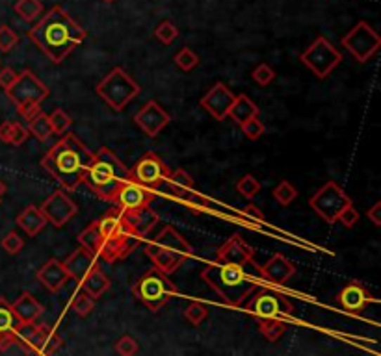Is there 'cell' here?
<instances>
[{
    "mask_svg": "<svg viewBox=\"0 0 381 356\" xmlns=\"http://www.w3.org/2000/svg\"><path fill=\"white\" fill-rule=\"evenodd\" d=\"M255 115H259V106H257L247 95H236L233 104H231L229 115H227V117L233 119L236 124H242L244 121H247V119L255 117Z\"/></svg>",
    "mask_w": 381,
    "mask_h": 356,
    "instance_id": "cell-31",
    "label": "cell"
},
{
    "mask_svg": "<svg viewBox=\"0 0 381 356\" xmlns=\"http://www.w3.org/2000/svg\"><path fill=\"white\" fill-rule=\"evenodd\" d=\"M36 279L39 280V284L43 288L51 291V294H58L60 289H63L67 286V282L71 280V275L65 269L63 262L56 258H51L43 263L41 268L37 269Z\"/></svg>",
    "mask_w": 381,
    "mask_h": 356,
    "instance_id": "cell-21",
    "label": "cell"
},
{
    "mask_svg": "<svg viewBox=\"0 0 381 356\" xmlns=\"http://www.w3.org/2000/svg\"><path fill=\"white\" fill-rule=\"evenodd\" d=\"M273 199H276L279 204H283V206H288L290 202L298 199V190L288 180H281L273 187Z\"/></svg>",
    "mask_w": 381,
    "mask_h": 356,
    "instance_id": "cell-38",
    "label": "cell"
},
{
    "mask_svg": "<svg viewBox=\"0 0 381 356\" xmlns=\"http://www.w3.org/2000/svg\"><path fill=\"white\" fill-rule=\"evenodd\" d=\"M41 212L47 217V223L56 228H62L79 213V206L69 197V191L56 190L45 199V202L41 204Z\"/></svg>",
    "mask_w": 381,
    "mask_h": 356,
    "instance_id": "cell-16",
    "label": "cell"
},
{
    "mask_svg": "<svg viewBox=\"0 0 381 356\" xmlns=\"http://www.w3.org/2000/svg\"><path fill=\"white\" fill-rule=\"evenodd\" d=\"M299 62L313 72L314 77L324 80L342 62V54L328 37L318 36L305 51L299 54Z\"/></svg>",
    "mask_w": 381,
    "mask_h": 356,
    "instance_id": "cell-11",
    "label": "cell"
},
{
    "mask_svg": "<svg viewBox=\"0 0 381 356\" xmlns=\"http://www.w3.org/2000/svg\"><path fill=\"white\" fill-rule=\"evenodd\" d=\"M13 312H15L17 319L19 323H34L43 315L45 308L39 301L30 294V291H25V294L19 295V299L11 305Z\"/></svg>",
    "mask_w": 381,
    "mask_h": 356,
    "instance_id": "cell-27",
    "label": "cell"
},
{
    "mask_svg": "<svg viewBox=\"0 0 381 356\" xmlns=\"http://www.w3.org/2000/svg\"><path fill=\"white\" fill-rule=\"evenodd\" d=\"M0 245H2V249H4L6 253L13 256V254L21 253L22 247H25V239H22V237L17 232H8L4 237H2Z\"/></svg>",
    "mask_w": 381,
    "mask_h": 356,
    "instance_id": "cell-47",
    "label": "cell"
},
{
    "mask_svg": "<svg viewBox=\"0 0 381 356\" xmlns=\"http://www.w3.org/2000/svg\"><path fill=\"white\" fill-rule=\"evenodd\" d=\"M127 180H131V171L120 160V156L108 147H101L93 152V160L89 164L84 184L99 197L101 201L114 202L115 193Z\"/></svg>",
    "mask_w": 381,
    "mask_h": 356,
    "instance_id": "cell-5",
    "label": "cell"
},
{
    "mask_svg": "<svg viewBox=\"0 0 381 356\" xmlns=\"http://www.w3.org/2000/svg\"><path fill=\"white\" fill-rule=\"evenodd\" d=\"M309 204L314 210V213L322 217L328 225H335L339 219V213L348 204H351V197L342 190L340 184L329 180L311 197Z\"/></svg>",
    "mask_w": 381,
    "mask_h": 356,
    "instance_id": "cell-12",
    "label": "cell"
},
{
    "mask_svg": "<svg viewBox=\"0 0 381 356\" xmlns=\"http://www.w3.org/2000/svg\"><path fill=\"white\" fill-rule=\"evenodd\" d=\"M95 93L120 114L140 95V86L125 69L114 67L95 86Z\"/></svg>",
    "mask_w": 381,
    "mask_h": 356,
    "instance_id": "cell-8",
    "label": "cell"
},
{
    "mask_svg": "<svg viewBox=\"0 0 381 356\" xmlns=\"http://www.w3.org/2000/svg\"><path fill=\"white\" fill-rule=\"evenodd\" d=\"M216 262L235 263V265H250L255 268V251L242 239L240 234H233L221 247L216 251Z\"/></svg>",
    "mask_w": 381,
    "mask_h": 356,
    "instance_id": "cell-18",
    "label": "cell"
},
{
    "mask_svg": "<svg viewBox=\"0 0 381 356\" xmlns=\"http://www.w3.org/2000/svg\"><path fill=\"white\" fill-rule=\"evenodd\" d=\"M242 216L247 217V219H253V221H259V223H262L264 219H266V216L262 213L261 208L255 206V204H247V206L242 210Z\"/></svg>",
    "mask_w": 381,
    "mask_h": 356,
    "instance_id": "cell-50",
    "label": "cell"
},
{
    "mask_svg": "<svg viewBox=\"0 0 381 356\" xmlns=\"http://www.w3.org/2000/svg\"><path fill=\"white\" fill-rule=\"evenodd\" d=\"M103 2H106V4H112V2H115V0H103Z\"/></svg>",
    "mask_w": 381,
    "mask_h": 356,
    "instance_id": "cell-53",
    "label": "cell"
},
{
    "mask_svg": "<svg viewBox=\"0 0 381 356\" xmlns=\"http://www.w3.org/2000/svg\"><path fill=\"white\" fill-rule=\"evenodd\" d=\"M173 62H175V65H177V67L181 69V71L190 72L199 65V56L192 51V48L184 47V48H181V51H179L177 54H175Z\"/></svg>",
    "mask_w": 381,
    "mask_h": 356,
    "instance_id": "cell-37",
    "label": "cell"
},
{
    "mask_svg": "<svg viewBox=\"0 0 381 356\" xmlns=\"http://www.w3.org/2000/svg\"><path fill=\"white\" fill-rule=\"evenodd\" d=\"M259 273L264 280L272 282V284H285L288 280L292 279L296 273V265L285 256V254H272L264 265L259 268Z\"/></svg>",
    "mask_w": 381,
    "mask_h": 356,
    "instance_id": "cell-23",
    "label": "cell"
},
{
    "mask_svg": "<svg viewBox=\"0 0 381 356\" xmlns=\"http://www.w3.org/2000/svg\"><path fill=\"white\" fill-rule=\"evenodd\" d=\"M114 347H115V352L121 356H134V355H138V351H140L138 341L129 334L121 336L120 340L114 343Z\"/></svg>",
    "mask_w": 381,
    "mask_h": 356,
    "instance_id": "cell-45",
    "label": "cell"
},
{
    "mask_svg": "<svg viewBox=\"0 0 381 356\" xmlns=\"http://www.w3.org/2000/svg\"><path fill=\"white\" fill-rule=\"evenodd\" d=\"M28 132H30L37 141H47L51 136H54L53 124H51V119L47 114H43L41 110L37 112L36 115H32L28 119Z\"/></svg>",
    "mask_w": 381,
    "mask_h": 356,
    "instance_id": "cell-33",
    "label": "cell"
},
{
    "mask_svg": "<svg viewBox=\"0 0 381 356\" xmlns=\"http://www.w3.org/2000/svg\"><path fill=\"white\" fill-rule=\"evenodd\" d=\"M245 310L251 312L255 319H264V317H292L294 306L292 303L279 291L273 289H261L255 295L251 294L247 297Z\"/></svg>",
    "mask_w": 381,
    "mask_h": 356,
    "instance_id": "cell-13",
    "label": "cell"
},
{
    "mask_svg": "<svg viewBox=\"0 0 381 356\" xmlns=\"http://www.w3.org/2000/svg\"><path fill=\"white\" fill-rule=\"evenodd\" d=\"M184 317H186V321H190L192 325L198 327L209 317V308L201 305V303H190V305L186 306V310H184Z\"/></svg>",
    "mask_w": 381,
    "mask_h": 356,
    "instance_id": "cell-42",
    "label": "cell"
},
{
    "mask_svg": "<svg viewBox=\"0 0 381 356\" xmlns=\"http://www.w3.org/2000/svg\"><path fill=\"white\" fill-rule=\"evenodd\" d=\"M261 265L250 268V265H235V263L212 262L201 271V279L209 286L214 294L219 295V299L229 306H242L253 291L259 288Z\"/></svg>",
    "mask_w": 381,
    "mask_h": 356,
    "instance_id": "cell-3",
    "label": "cell"
},
{
    "mask_svg": "<svg viewBox=\"0 0 381 356\" xmlns=\"http://www.w3.org/2000/svg\"><path fill=\"white\" fill-rule=\"evenodd\" d=\"M19 43V36L13 28L8 25L0 26V52H10L17 47Z\"/></svg>",
    "mask_w": 381,
    "mask_h": 356,
    "instance_id": "cell-46",
    "label": "cell"
},
{
    "mask_svg": "<svg viewBox=\"0 0 381 356\" xmlns=\"http://www.w3.org/2000/svg\"><path fill=\"white\" fill-rule=\"evenodd\" d=\"M359 210L354 206V202L351 204H348V206L342 210V212L339 213V219L337 221L340 223V225H344L346 228H354L357 223H359Z\"/></svg>",
    "mask_w": 381,
    "mask_h": 356,
    "instance_id": "cell-48",
    "label": "cell"
},
{
    "mask_svg": "<svg viewBox=\"0 0 381 356\" xmlns=\"http://www.w3.org/2000/svg\"><path fill=\"white\" fill-rule=\"evenodd\" d=\"M153 201H155L153 190H147V187L140 186L136 182L127 180L125 184L117 190L112 204L121 208L123 212H129V210H136V208L141 206H149Z\"/></svg>",
    "mask_w": 381,
    "mask_h": 356,
    "instance_id": "cell-19",
    "label": "cell"
},
{
    "mask_svg": "<svg viewBox=\"0 0 381 356\" xmlns=\"http://www.w3.org/2000/svg\"><path fill=\"white\" fill-rule=\"evenodd\" d=\"M125 217L132 232L140 237H146L147 234L151 232L153 228L160 223V217H158V213L155 212L151 206H141L136 208V210H129V212H125Z\"/></svg>",
    "mask_w": 381,
    "mask_h": 356,
    "instance_id": "cell-26",
    "label": "cell"
},
{
    "mask_svg": "<svg viewBox=\"0 0 381 356\" xmlns=\"http://www.w3.org/2000/svg\"><path fill=\"white\" fill-rule=\"evenodd\" d=\"M175 291H177L175 284L167 279L166 273L157 268L146 271L136 280V284L132 286L134 299L147 306L151 312H158L160 308H164L175 295Z\"/></svg>",
    "mask_w": 381,
    "mask_h": 356,
    "instance_id": "cell-9",
    "label": "cell"
},
{
    "mask_svg": "<svg viewBox=\"0 0 381 356\" xmlns=\"http://www.w3.org/2000/svg\"><path fill=\"white\" fill-rule=\"evenodd\" d=\"M79 286L84 291H88L93 299H99V297H103V295L110 289V279L101 271L99 265H95V268L86 275V279H84Z\"/></svg>",
    "mask_w": 381,
    "mask_h": 356,
    "instance_id": "cell-30",
    "label": "cell"
},
{
    "mask_svg": "<svg viewBox=\"0 0 381 356\" xmlns=\"http://www.w3.org/2000/svg\"><path fill=\"white\" fill-rule=\"evenodd\" d=\"M342 47L359 63H366L381 47V37L366 21H359L342 37Z\"/></svg>",
    "mask_w": 381,
    "mask_h": 356,
    "instance_id": "cell-14",
    "label": "cell"
},
{
    "mask_svg": "<svg viewBox=\"0 0 381 356\" xmlns=\"http://www.w3.org/2000/svg\"><path fill=\"white\" fill-rule=\"evenodd\" d=\"M238 126H240L242 132H244V136L250 141H257L259 138H262V136H264V132H266V126H264V123H262L261 119H259V115L247 119V121H244V123L238 124Z\"/></svg>",
    "mask_w": 381,
    "mask_h": 356,
    "instance_id": "cell-39",
    "label": "cell"
},
{
    "mask_svg": "<svg viewBox=\"0 0 381 356\" xmlns=\"http://www.w3.org/2000/svg\"><path fill=\"white\" fill-rule=\"evenodd\" d=\"M235 97L236 95L233 93L224 82H218L201 98V106H203L216 121H224V119L229 115L231 104H233Z\"/></svg>",
    "mask_w": 381,
    "mask_h": 356,
    "instance_id": "cell-20",
    "label": "cell"
},
{
    "mask_svg": "<svg viewBox=\"0 0 381 356\" xmlns=\"http://www.w3.org/2000/svg\"><path fill=\"white\" fill-rule=\"evenodd\" d=\"M380 213H381V202L380 201H377L376 204H374V206H372L370 210L366 212V217L370 219L372 225H374V227H381V217H380Z\"/></svg>",
    "mask_w": 381,
    "mask_h": 356,
    "instance_id": "cell-51",
    "label": "cell"
},
{
    "mask_svg": "<svg viewBox=\"0 0 381 356\" xmlns=\"http://www.w3.org/2000/svg\"><path fill=\"white\" fill-rule=\"evenodd\" d=\"M169 114L157 103V100H149L141 106L134 115V123L138 128L149 138H157L167 124H169Z\"/></svg>",
    "mask_w": 381,
    "mask_h": 356,
    "instance_id": "cell-17",
    "label": "cell"
},
{
    "mask_svg": "<svg viewBox=\"0 0 381 356\" xmlns=\"http://www.w3.org/2000/svg\"><path fill=\"white\" fill-rule=\"evenodd\" d=\"M49 119H51V124H53V132L56 136H62L65 134L69 128H71V124H73V119L69 117L65 112H63L62 108H56L53 112V114L49 115Z\"/></svg>",
    "mask_w": 381,
    "mask_h": 356,
    "instance_id": "cell-40",
    "label": "cell"
},
{
    "mask_svg": "<svg viewBox=\"0 0 381 356\" xmlns=\"http://www.w3.org/2000/svg\"><path fill=\"white\" fill-rule=\"evenodd\" d=\"M63 265H65V269H67L69 275H71V280L80 284V282L86 279V275L97 265V256H95L89 249L80 245L77 251H73V253L65 258Z\"/></svg>",
    "mask_w": 381,
    "mask_h": 356,
    "instance_id": "cell-25",
    "label": "cell"
},
{
    "mask_svg": "<svg viewBox=\"0 0 381 356\" xmlns=\"http://www.w3.org/2000/svg\"><path fill=\"white\" fill-rule=\"evenodd\" d=\"M15 343L27 355H54L63 345L62 336L45 323H21L17 329Z\"/></svg>",
    "mask_w": 381,
    "mask_h": 356,
    "instance_id": "cell-10",
    "label": "cell"
},
{
    "mask_svg": "<svg viewBox=\"0 0 381 356\" xmlns=\"http://www.w3.org/2000/svg\"><path fill=\"white\" fill-rule=\"evenodd\" d=\"M93 160V152L73 132L62 134L41 158L43 169L53 176L65 191H75L82 184L84 175Z\"/></svg>",
    "mask_w": 381,
    "mask_h": 356,
    "instance_id": "cell-2",
    "label": "cell"
},
{
    "mask_svg": "<svg viewBox=\"0 0 381 356\" xmlns=\"http://www.w3.org/2000/svg\"><path fill=\"white\" fill-rule=\"evenodd\" d=\"M339 305L346 310V312H363L366 306H370L372 303H376L374 295L366 289L365 284H361L357 280H351L350 284H346L344 288L339 291Z\"/></svg>",
    "mask_w": 381,
    "mask_h": 356,
    "instance_id": "cell-22",
    "label": "cell"
},
{
    "mask_svg": "<svg viewBox=\"0 0 381 356\" xmlns=\"http://www.w3.org/2000/svg\"><path fill=\"white\" fill-rule=\"evenodd\" d=\"M30 41L54 63H60L80 47L88 32L84 30L63 6L56 4L47 11V15L37 19V22L28 30Z\"/></svg>",
    "mask_w": 381,
    "mask_h": 356,
    "instance_id": "cell-1",
    "label": "cell"
},
{
    "mask_svg": "<svg viewBox=\"0 0 381 356\" xmlns=\"http://www.w3.org/2000/svg\"><path fill=\"white\" fill-rule=\"evenodd\" d=\"M164 184H167V191H169L175 199H179V201H184V197L188 195L190 191L195 190L193 178L184 169L172 171Z\"/></svg>",
    "mask_w": 381,
    "mask_h": 356,
    "instance_id": "cell-29",
    "label": "cell"
},
{
    "mask_svg": "<svg viewBox=\"0 0 381 356\" xmlns=\"http://www.w3.org/2000/svg\"><path fill=\"white\" fill-rule=\"evenodd\" d=\"M15 78H17V72L11 67L0 69V88L6 91V89L10 88L11 84L15 82Z\"/></svg>",
    "mask_w": 381,
    "mask_h": 356,
    "instance_id": "cell-49",
    "label": "cell"
},
{
    "mask_svg": "<svg viewBox=\"0 0 381 356\" xmlns=\"http://www.w3.org/2000/svg\"><path fill=\"white\" fill-rule=\"evenodd\" d=\"M251 78H253V82L257 86H261V88H266L270 84L273 82V78H276V71H273L268 63H261V65H257L251 72Z\"/></svg>",
    "mask_w": 381,
    "mask_h": 356,
    "instance_id": "cell-43",
    "label": "cell"
},
{
    "mask_svg": "<svg viewBox=\"0 0 381 356\" xmlns=\"http://www.w3.org/2000/svg\"><path fill=\"white\" fill-rule=\"evenodd\" d=\"M99 221V242L95 249V256L106 263L125 260L140 245L141 237L132 232L127 223L125 212L114 204Z\"/></svg>",
    "mask_w": 381,
    "mask_h": 356,
    "instance_id": "cell-4",
    "label": "cell"
},
{
    "mask_svg": "<svg viewBox=\"0 0 381 356\" xmlns=\"http://www.w3.org/2000/svg\"><path fill=\"white\" fill-rule=\"evenodd\" d=\"M155 37L162 45H172L179 37V28L172 21H162L157 26V30H155Z\"/></svg>",
    "mask_w": 381,
    "mask_h": 356,
    "instance_id": "cell-41",
    "label": "cell"
},
{
    "mask_svg": "<svg viewBox=\"0 0 381 356\" xmlns=\"http://www.w3.org/2000/svg\"><path fill=\"white\" fill-rule=\"evenodd\" d=\"M13 11L21 17L22 21L34 22L41 17L43 4L39 0H17L13 4Z\"/></svg>",
    "mask_w": 381,
    "mask_h": 356,
    "instance_id": "cell-35",
    "label": "cell"
},
{
    "mask_svg": "<svg viewBox=\"0 0 381 356\" xmlns=\"http://www.w3.org/2000/svg\"><path fill=\"white\" fill-rule=\"evenodd\" d=\"M236 191H238L240 195H244L245 199H253V197L261 191V184H259V180H257L253 175H245L242 176L238 184H236Z\"/></svg>",
    "mask_w": 381,
    "mask_h": 356,
    "instance_id": "cell-44",
    "label": "cell"
},
{
    "mask_svg": "<svg viewBox=\"0 0 381 356\" xmlns=\"http://www.w3.org/2000/svg\"><path fill=\"white\" fill-rule=\"evenodd\" d=\"M129 171H131V180L147 190H157L162 186L172 173L162 158H158V154L155 152H146Z\"/></svg>",
    "mask_w": 381,
    "mask_h": 356,
    "instance_id": "cell-15",
    "label": "cell"
},
{
    "mask_svg": "<svg viewBox=\"0 0 381 356\" xmlns=\"http://www.w3.org/2000/svg\"><path fill=\"white\" fill-rule=\"evenodd\" d=\"M6 95L15 104L17 114L28 121L32 115H36L41 110L43 100L49 98L51 91L36 72L25 69L17 74L15 82L6 89Z\"/></svg>",
    "mask_w": 381,
    "mask_h": 356,
    "instance_id": "cell-7",
    "label": "cell"
},
{
    "mask_svg": "<svg viewBox=\"0 0 381 356\" xmlns=\"http://www.w3.org/2000/svg\"><path fill=\"white\" fill-rule=\"evenodd\" d=\"M19 325L21 323L10 303L4 297H0V352H6L11 345H15Z\"/></svg>",
    "mask_w": 381,
    "mask_h": 356,
    "instance_id": "cell-24",
    "label": "cell"
},
{
    "mask_svg": "<svg viewBox=\"0 0 381 356\" xmlns=\"http://www.w3.org/2000/svg\"><path fill=\"white\" fill-rule=\"evenodd\" d=\"M28 128H25L21 123L17 121H4L0 123V141H4L8 145H22L28 140Z\"/></svg>",
    "mask_w": 381,
    "mask_h": 356,
    "instance_id": "cell-32",
    "label": "cell"
},
{
    "mask_svg": "<svg viewBox=\"0 0 381 356\" xmlns=\"http://www.w3.org/2000/svg\"><path fill=\"white\" fill-rule=\"evenodd\" d=\"M71 308H73V312L79 315V317H88L95 308V299L88 291H84V289L80 288L79 294H75L73 301H71Z\"/></svg>",
    "mask_w": 381,
    "mask_h": 356,
    "instance_id": "cell-36",
    "label": "cell"
},
{
    "mask_svg": "<svg viewBox=\"0 0 381 356\" xmlns=\"http://www.w3.org/2000/svg\"><path fill=\"white\" fill-rule=\"evenodd\" d=\"M259 321V332L266 338L270 343H276L277 340H281L283 334L287 332V321L283 317H264Z\"/></svg>",
    "mask_w": 381,
    "mask_h": 356,
    "instance_id": "cell-34",
    "label": "cell"
},
{
    "mask_svg": "<svg viewBox=\"0 0 381 356\" xmlns=\"http://www.w3.org/2000/svg\"><path fill=\"white\" fill-rule=\"evenodd\" d=\"M146 254L153 262V268L169 275L175 273L184 262L192 258L193 249L177 228L166 225L155 239L147 243Z\"/></svg>",
    "mask_w": 381,
    "mask_h": 356,
    "instance_id": "cell-6",
    "label": "cell"
},
{
    "mask_svg": "<svg viewBox=\"0 0 381 356\" xmlns=\"http://www.w3.org/2000/svg\"><path fill=\"white\" fill-rule=\"evenodd\" d=\"M15 223L19 228H22L30 237L37 236L41 232L45 225H47V217L43 216L41 208H37L36 204H28L19 216L15 217Z\"/></svg>",
    "mask_w": 381,
    "mask_h": 356,
    "instance_id": "cell-28",
    "label": "cell"
},
{
    "mask_svg": "<svg viewBox=\"0 0 381 356\" xmlns=\"http://www.w3.org/2000/svg\"><path fill=\"white\" fill-rule=\"evenodd\" d=\"M4 193H6V184H4V180L0 178V199H2V195H4Z\"/></svg>",
    "mask_w": 381,
    "mask_h": 356,
    "instance_id": "cell-52",
    "label": "cell"
}]
</instances>
